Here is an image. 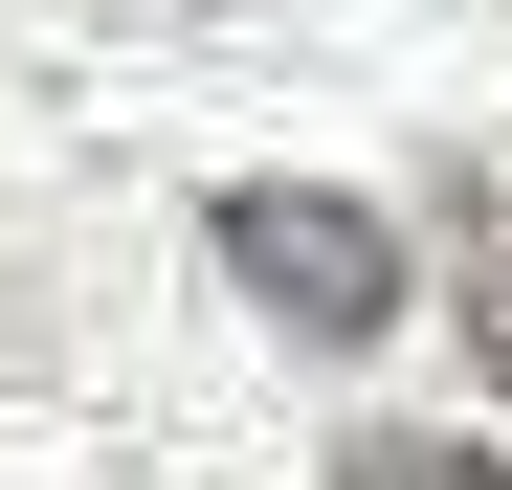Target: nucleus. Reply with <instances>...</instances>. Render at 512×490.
<instances>
[{"instance_id": "nucleus-1", "label": "nucleus", "mask_w": 512, "mask_h": 490, "mask_svg": "<svg viewBox=\"0 0 512 490\" xmlns=\"http://www.w3.org/2000/svg\"><path fill=\"white\" fill-rule=\"evenodd\" d=\"M223 268L268 290V312H290L312 357H357V335H401V245H379L357 201H334V179H245V201H223Z\"/></svg>"}, {"instance_id": "nucleus-3", "label": "nucleus", "mask_w": 512, "mask_h": 490, "mask_svg": "<svg viewBox=\"0 0 512 490\" xmlns=\"http://www.w3.org/2000/svg\"><path fill=\"white\" fill-rule=\"evenodd\" d=\"M334 490H512V468L446 446V424H357V446H334Z\"/></svg>"}, {"instance_id": "nucleus-2", "label": "nucleus", "mask_w": 512, "mask_h": 490, "mask_svg": "<svg viewBox=\"0 0 512 490\" xmlns=\"http://www.w3.org/2000/svg\"><path fill=\"white\" fill-rule=\"evenodd\" d=\"M446 312H468V379L512 401V179H468V201H446Z\"/></svg>"}]
</instances>
